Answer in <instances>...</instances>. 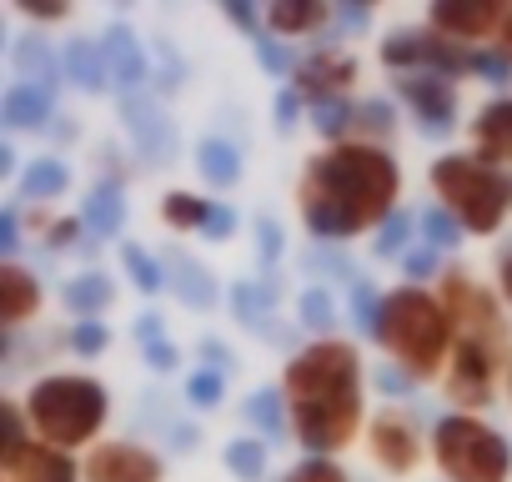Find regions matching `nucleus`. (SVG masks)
I'll use <instances>...</instances> for the list:
<instances>
[{
  "mask_svg": "<svg viewBox=\"0 0 512 482\" xmlns=\"http://www.w3.org/2000/svg\"><path fill=\"white\" fill-rule=\"evenodd\" d=\"M377 61L392 76H417V71L447 76V81L472 76V46H457V41L437 36L432 26H397V31H387L382 46H377Z\"/></svg>",
  "mask_w": 512,
  "mask_h": 482,
  "instance_id": "obj_7",
  "label": "nucleus"
},
{
  "mask_svg": "<svg viewBox=\"0 0 512 482\" xmlns=\"http://www.w3.org/2000/svg\"><path fill=\"white\" fill-rule=\"evenodd\" d=\"M307 111H312V106L302 101V91H297V86H287V91H277V96H272V121H277V131H282V136H287V131H297Z\"/></svg>",
  "mask_w": 512,
  "mask_h": 482,
  "instance_id": "obj_49",
  "label": "nucleus"
},
{
  "mask_svg": "<svg viewBox=\"0 0 512 482\" xmlns=\"http://www.w3.org/2000/svg\"><path fill=\"white\" fill-rule=\"evenodd\" d=\"M16 186H21V201H61L71 191V166L61 156H36L26 161Z\"/></svg>",
  "mask_w": 512,
  "mask_h": 482,
  "instance_id": "obj_30",
  "label": "nucleus"
},
{
  "mask_svg": "<svg viewBox=\"0 0 512 482\" xmlns=\"http://www.w3.org/2000/svg\"><path fill=\"white\" fill-rule=\"evenodd\" d=\"M397 106L387 101V96H367V101H357V136L352 141H367V146H392V136H397Z\"/></svg>",
  "mask_w": 512,
  "mask_h": 482,
  "instance_id": "obj_34",
  "label": "nucleus"
},
{
  "mask_svg": "<svg viewBox=\"0 0 512 482\" xmlns=\"http://www.w3.org/2000/svg\"><path fill=\"white\" fill-rule=\"evenodd\" d=\"M81 226H86V236H96V241H111V236H121V226H126V186L121 181H96L91 191H86V201H81Z\"/></svg>",
  "mask_w": 512,
  "mask_h": 482,
  "instance_id": "obj_26",
  "label": "nucleus"
},
{
  "mask_svg": "<svg viewBox=\"0 0 512 482\" xmlns=\"http://www.w3.org/2000/svg\"><path fill=\"white\" fill-rule=\"evenodd\" d=\"M121 126L146 161H166L176 151V126L166 121L161 101H151V96H121Z\"/></svg>",
  "mask_w": 512,
  "mask_h": 482,
  "instance_id": "obj_17",
  "label": "nucleus"
},
{
  "mask_svg": "<svg viewBox=\"0 0 512 482\" xmlns=\"http://www.w3.org/2000/svg\"><path fill=\"white\" fill-rule=\"evenodd\" d=\"M186 86V61L171 41H156V91L161 96H176Z\"/></svg>",
  "mask_w": 512,
  "mask_h": 482,
  "instance_id": "obj_44",
  "label": "nucleus"
},
{
  "mask_svg": "<svg viewBox=\"0 0 512 482\" xmlns=\"http://www.w3.org/2000/svg\"><path fill=\"white\" fill-rule=\"evenodd\" d=\"M61 66H66V86H76V91H86V96H106V91H111V66H106L101 41L71 36V41L61 46Z\"/></svg>",
  "mask_w": 512,
  "mask_h": 482,
  "instance_id": "obj_25",
  "label": "nucleus"
},
{
  "mask_svg": "<svg viewBox=\"0 0 512 482\" xmlns=\"http://www.w3.org/2000/svg\"><path fill=\"white\" fill-rule=\"evenodd\" d=\"M372 26V6H337V36H357Z\"/></svg>",
  "mask_w": 512,
  "mask_h": 482,
  "instance_id": "obj_59",
  "label": "nucleus"
},
{
  "mask_svg": "<svg viewBox=\"0 0 512 482\" xmlns=\"http://www.w3.org/2000/svg\"><path fill=\"white\" fill-rule=\"evenodd\" d=\"M61 302H66V312L76 317V322H101V312L116 302V282L106 277V272H76L66 287H61Z\"/></svg>",
  "mask_w": 512,
  "mask_h": 482,
  "instance_id": "obj_28",
  "label": "nucleus"
},
{
  "mask_svg": "<svg viewBox=\"0 0 512 482\" xmlns=\"http://www.w3.org/2000/svg\"><path fill=\"white\" fill-rule=\"evenodd\" d=\"M121 267H126V282H131L141 297H161V292H171L166 262H161L156 252H146L141 241H121Z\"/></svg>",
  "mask_w": 512,
  "mask_h": 482,
  "instance_id": "obj_32",
  "label": "nucleus"
},
{
  "mask_svg": "<svg viewBox=\"0 0 512 482\" xmlns=\"http://www.w3.org/2000/svg\"><path fill=\"white\" fill-rule=\"evenodd\" d=\"M251 51H256V61H262V71H267V76H277V81H282V76H297V61H302V56H297L282 36L262 31V36L251 41Z\"/></svg>",
  "mask_w": 512,
  "mask_h": 482,
  "instance_id": "obj_40",
  "label": "nucleus"
},
{
  "mask_svg": "<svg viewBox=\"0 0 512 482\" xmlns=\"http://www.w3.org/2000/svg\"><path fill=\"white\" fill-rule=\"evenodd\" d=\"M241 417L262 432V442H282L292 432V407H287V392L282 387H256L241 402Z\"/></svg>",
  "mask_w": 512,
  "mask_h": 482,
  "instance_id": "obj_29",
  "label": "nucleus"
},
{
  "mask_svg": "<svg viewBox=\"0 0 512 482\" xmlns=\"http://www.w3.org/2000/svg\"><path fill=\"white\" fill-rule=\"evenodd\" d=\"M392 96L412 111V121H417V131H422L427 141L457 131V81L427 76V71H417V76H392Z\"/></svg>",
  "mask_w": 512,
  "mask_h": 482,
  "instance_id": "obj_11",
  "label": "nucleus"
},
{
  "mask_svg": "<svg viewBox=\"0 0 512 482\" xmlns=\"http://www.w3.org/2000/svg\"><path fill=\"white\" fill-rule=\"evenodd\" d=\"M81 231H86L81 216H56V221L41 231V241H46L51 252H66V247H76V241H81Z\"/></svg>",
  "mask_w": 512,
  "mask_h": 482,
  "instance_id": "obj_52",
  "label": "nucleus"
},
{
  "mask_svg": "<svg viewBox=\"0 0 512 482\" xmlns=\"http://www.w3.org/2000/svg\"><path fill=\"white\" fill-rule=\"evenodd\" d=\"M417 231H422V247H432V252H457L462 236H467V226L437 201L417 211Z\"/></svg>",
  "mask_w": 512,
  "mask_h": 482,
  "instance_id": "obj_37",
  "label": "nucleus"
},
{
  "mask_svg": "<svg viewBox=\"0 0 512 482\" xmlns=\"http://www.w3.org/2000/svg\"><path fill=\"white\" fill-rule=\"evenodd\" d=\"M221 16L236 26V31H246L251 41L267 31V11H256V6H246V0H221Z\"/></svg>",
  "mask_w": 512,
  "mask_h": 482,
  "instance_id": "obj_50",
  "label": "nucleus"
},
{
  "mask_svg": "<svg viewBox=\"0 0 512 482\" xmlns=\"http://www.w3.org/2000/svg\"><path fill=\"white\" fill-rule=\"evenodd\" d=\"M226 307H231V317H236L251 337H262L267 347H282V342H287V332H282V322H277L282 287H277V277H272V272H262L256 282H231Z\"/></svg>",
  "mask_w": 512,
  "mask_h": 482,
  "instance_id": "obj_15",
  "label": "nucleus"
},
{
  "mask_svg": "<svg viewBox=\"0 0 512 482\" xmlns=\"http://www.w3.org/2000/svg\"><path fill=\"white\" fill-rule=\"evenodd\" d=\"M287 482H352V477H347V467L337 457H302L287 472Z\"/></svg>",
  "mask_w": 512,
  "mask_h": 482,
  "instance_id": "obj_48",
  "label": "nucleus"
},
{
  "mask_svg": "<svg viewBox=\"0 0 512 482\" xmlns=\"http://www.w3.org/2000/svg\"><path fill=\"white\" fill-rule=\"evenodd\" d=\"M136 337H141V347H151V342H166V322H161L156 312H141V317H136Z\"/></svg>",
  "mask_w": 512,
  "mask_h": 482,
  "instance_id": "obj_60",
  "label": "nucleus"
},
{
  "mask_svg": "<svg viewBox=\"0 0 512 482\" xmlns=\"http://www.w3.org/2000/svg\"><path fill=\"white\" fill-rule=\"evenodd\" d=\"M427 186L472 236H497L512 216V171L487 166L472 151H442L427 166Z\"/></svg>",
  "mask_w": 512,
  "mask_h": 482,
  "instance_id": "obj_5",
  "label": "nucleus"
},
{
  "mask_svg": "<svg viewBox=\"0 0 512 482\" xmlns=\"http://www.w3.org/2000/svg\"><path fill=\"white\" fill-rule=\"evenodd\" d=\"M231 231H236V211H231L226 201H216V211H211V221H206L201 241H231Z\"/></svg>",
  "mask_w": 512,
  "mask_h": 482,
  "instance_id": "obj_58",
  "label": "nucleus"
},
{
  "mask_svg": "<svg viewBox=\"0 0 512 482\" xmlns=\"http://www.w3.org/2000/svg\"><path fill=\"white\" fill-rule=\"evenodd\" d=\"M166 437H171V452H196V442H201V432L191 422H176Z\"/></svg>",
  "mask_w": 512,
  "mask_h": 482,
  "instance_id": "obj_61",
  "label": "nucleus"
},
{
  "mask_svg": "<svg viewBox=\"0 0 512 482\" xmlns=\"http://www.w3.org/2000/svg\"><path fill=\"white\" fill-rule=\"evenodd\" d=\"M31 432L61 452H91L111 417V387L91 372H46L21 397Z\"/></svg>",
  "mask_w": 512,
  "mask_h": 482,
  "instance_id": "obj_4",
  "label": "nucleus"
},
{
  "mask_svg": "<svg viewBox=\"0 0 512 482\" xmlns=\"http://www.w3.org/2000/svg\"><path fill=\"white\" fill-rule=\"evenodd\" d=\"M367 452H372V462L387 477H412L422 467V457H427V442H422L417 417L402 412V407L372 412V422H367Z\"/></svg>",
  "mask_w": 512,
  "mask_h": 482,
  "instance_id": "obj_10",
  "label": "nucleus"
},
{
  "mask_svg": "<svg viewBox=\"0 0 512 482\" xmlns=\"http://www.w3.org/2000/svg\"><path fill=\"white\" fill-rule=\"evenodd\" d=\"M141 357H146V367H151V372H161V377L181 367V352H176V342H171V337H166V342H151V347H141Z\"/></svg>",
  "mask_w": 512,
  "mask_h": 482,
  "instance_id": "obj_57",
  "label": "nucleus"
},
{
  "mask_svg": "<svg viewBox=\"0 0 512 482\" xmlns=\"http://www.w3.org/2000/svg\"><path fill=\"white\" fill-rule=\"evenodd\" d=\"M437 297H442V307L452 312L457 337L482 342V347H492V352L512 357V342H507L512 332H507V312H502V297H497V292H487V287H482V282H472L462 267H452V272H442Z\"/></svg>",
  "mask_w": 512,
  "mask_h": 482,
  "instance_id": "obj_8",
  "label": "nucleus"
},
{
  "mask_svg": "<svg viewBox=\"0 0 512 482\" xmlns=\"http://www.w3.org/2000/svg\"><path fill=\"white\" fill-rule=\"evenodd\" d=\"M507 402H512V362H507Z\"/></svg>",
  "mask_w": 512,
  "mask_h": 482,
  "instance_id": "obj_64",
  "label": "nucleus"
},
{
  "mask_svg": "<svg viewBox=\"0 0 512 482\" xmlns=\"http://www.w3.org/2000/svg\"><path fill=\"white\" fill-rule=\"evenodd\" d=\"M402 196V166L392 146L342 141L322 146L302 161L297 176V211L317 247H342V241L377 231Z\"/></svg>",
  "mask_w": 512,
  "mask_h": 482,
  "instance_id": "obj_1",
  "label": "nucleus"
},
{
  "mask_svg": "<svg viewBox=\"0 0 512 482\" xmlns=\"http://www.w3.org/2000/svg\"><path fill=\"white\" fill-rule=\"evenodd\" d=\"M81 482H166L161 452L131 437H101L81 457Z\"/></svg>",
  "mask_w": 512,
  "mask_h": 482,
  "instance_id": "obj_12",
  "label": "nucleus"
},
{
  "mask_svg": "<svg viewBox=\"0 0 512 482\" xmlns=\"http://www.w3.org/2000/svg\"><path fill=\"white\" fill-rule=\"evenodd\" d=\"M196 352H201V367H211V372H221V377L236 367V352H231L221 337H201V342H196Z\"/></svg>",
  "mask_w": 512,
  "mask_h": 482,
  "instance_id": "obj_53",
  "label": "nucleus"
},
{
  "mask_svg": "<svg viewBox=\"0 0 512 482\" xmlns=\"http://www.w3.org/2000/svg\"><path fill=\"white\" fill-rule=\"evenodd\" d=\"M0 482H81V462L41 437L0 452Z\"/></svg>",
  "mask_w": 512,
  "mask_h": 482,
  "instance_id": "obj_16",
  "label": "nucleus"
},
{
  "mask_svg": "<svg viewBox=\"0 0 512 482\" xmlns=\"http://www.w3.org/2000/svg\"><path fill=\"white\" fill-rule=\"evenodd\" d=\"M307 121H312V131H317L327 146H342V141H352V136H357V101H352V96L317 101V106L307 111Z\"/></svg>",
  "mask_w": 512,
  "mask_h": 482,
  "instance_id": "obj_33",
  "label": "nucleus"
},
{
  "mask_svg": "<svg viewBox=\"0 0 512 482\" xmlns=\"http://www.w3.org/2000/svg\"><path fill=\"white\" fill-rule=\"evenodd\" d=\"M267 31L282 41H312V36L332 31V41H337V6H322V0H277V6H267Z\"/></svg>",
  "mask_w": 512,
  "mask_h": 482,
  "instance_id": "obj_20",
  "label": "nucleus"
},
{
  "mask_svg": "<svg viewBox=\"0 0 512 482\" xmlns=\"http://www.w3.org/2000/svg\"><path fill=\"white\" fill-rule=\"evenodd\" d=\"M101 51H106V66H111V86H116L121 96H141L146 81H151V61H146V51H141V36H136L131 26L111 21V26L101 31Z\"/></svg>",
  "mask_w": 512,
  "mask_h": 482,
  "instance_id": "obj_18",
  "label": "nucleus"
},
{
  "mask_svg": "<svg viewBox=\"0 0 512 482\" xmlns=\"http://www.w3.org/2000/svg\"><path fill=\"white\" fill-rule=\"evenodd\" d=\"M0 176H6V181L16 176V181H21V156H16L11 141H0Z\"/></svg>",
  "mask_w": 512,
  "mask_h": 482,
  "instance_id": "obj_63",
  "label": "nucleus"
},
{
  "mask_svg": "<svg viewBox=\"0 0 512 482\" xmlns=\"http://www.w3.org/2000/svg\"><path fill=\"white\" fill-rule=\"evenodd\" d=\"M287 252V231L277 216H256V257H262V272H272Z\"/></svg>",
  "mask_w": 512,
  "mask_h": 482,
  "instance_id": "obj_45",
  "label": "nucleus"
},
{
  "mask_svg": "<svg viewBox=\"0 0 512 482\" xmlns=\"http://www.w3.org/2000/svg\"><path fill=\"white\" fill-rule=\"evenodd\" d=\"M191 166H196V176H201L211 191H231V186L241 181V171H246L241 146H231L226 136H201L196 151H191Z\"/></svg>",
  "mask_w": 512,
  "mask_h": 482,
  "instance_id": "obj_27",
  "label": "nucleus"
},
{
  "mask_svg": "<svg viewBox=\"0 0 512 482\" xmlns=\"http://www.w3.org/2000/svg\"><path fill=\"white\" fill-rule=\"evenodd\" d=\"M492 277H497V297H502V307H512V236L497 247V257H492Z\"/></svg>",
  "mask_w": 512,
  "mask_h": 482,
  "instance_id": "obj_56",
  "label": "nucleus"
},
{
  "mask_svg": "<svg viewBox=\"0 0 512 482\" xmlns=\"http://www.w3.org/2000/svg\"><path fill=\"white\" fill-rule=\"evenodd\" d=\"M221 402H226V377L211 372V367H196L186 377V407L191 412H216Z\"/></svg>",
  "mask_w": 512,
  "mask_h": 482,
  "instance_id": "obj_41",
  "label": "nucleus"
},
{
  "mask_svg": "<svg viewBox=\"0 0 512 482\" xmlns=\"http://www.w3.org/2000/svg\"><path fill=\"white\" fill-rule=\"evenodd\" d=\"M46 292H41V277L21 262H0V327L11 337L41 312Z\"/></svg>",
  "mask_w": 512,
  "mask_h": 482,
  "instance_id": "obj_21",
  "label": "nucleus"
},
{
  "mask_svg": "<svg viewBox=\"0 0 512 482\" xmlns=\"http://www.w3.org/2000/svg\"><path fill=\"white\" fill-rule=\"evenodd\" d=\"M382 312H387V292H377L367 277L347 292V317H352V327L367 337V342H377L382 337Z\"/></svg>",
  "mask_w": 512,
  "mask_h": 482,
  "instance_id": "obj_38",
  "label": "nucleus"
},
{
  "mask_svg": "<svg viewBox=\"0 0 512 482\" xmlns=\"http://www.w3.org/2000/svg\"><path fill=\"white\" fill-rule=\"evenodd\" d=\"M56 96L51 91H36V86H21L11 81V91L0 96V126H6L11 136L16 131H51L56 126Z\"/></svg>",
  "mask_w": 512,
  "mask_h": 482,
  "instance_id": "obj_24",
  "label": "nucleus"
},
{
  "mask_svg": "<svg viewBox=\"0 0 512 482\" xmlns=\"http://www.w3.org/2000/svg\"><path fill=\"white\" fill-rule=\"evenodd\" d=\"M66 347H71L81 362H96V357L111 347V332H106V322H71V332H66Z\"/></svg>",
  "mask_w": 512,
  "mask_h": 482,
  "instance_id": "obj_43",
  "label": "nucleus"
},
{
  "mask_svg": "<svg viewBox=\"0 0 512 482\" xmlns=\"http://www.w3.org/2000/svg\"><path fill=\"white\" fill-rule=\"evenodd\" d=\"M16 11L26 16V21H66L71 16V6H66V0H16Z\"/></svg>",
  "mask_w": 512,
  "mask_h": 482,
  "instance_id": "obj_54",
  "label": "nucleus"
},
{
  "mask_svg": "<svg viewBox=\"0 0 512 482\" xmlns=\"http://www.w3.org/2000/svg\"><path fill=\"white\" fill-rule=\"evenodd\" d=\"M502 16H507L502 0H432L427 6V26L457 46H472V51L497 41Z\"/></svg>",
  "mask_w": 512,
  "mask_h": 482,
  "instance_id": "obj_13",
  "label": "nucleus"
},
{
  "mask_svg": "<svg viewBox=\"0 0 512 482\" xmlns=\"http://www.w3.org/2000/svg\"><path fill=\"white\" fill-rule=\"evenodd\" d=\"M302 267H307V277H322V282H327V277H347V287H357V282H362V277H357V267H352L342 252H332V247H312V252L302 257ZM322 282H317V287H322Z\"/></svg>",
  "mask_w": 512,
  "mask_h": 482,
  "instance_id": "obj_42",
  "label": "nucleus"
},
{
  "mask_svg": "<svg viewBox=\"0 0 512 482\" xmlns=\"http://www.w3.org/2000/svg\"><path fill=\"white\" fill-rule=\"evenodd\" d=\"M297 327L312 332V342H327V337H332V327H337V302H332L327 287H307V292H302V302H297Z\"/></svg>",
  "mask_w": 512,
  "mask_h": 482,
  "instance_id": "obj_39",
  "label": "nucleus"
},
{
  "mask_svg": "<svg viewBox=\"0 0 512 482\" xmlns=\"http://www.w3.org/2000/svg\"><path fill=\"white\" fill-rule=\"evenodd\" d=\"M377 347L407 377L442 382L447 377V362L457 352V322H452V312L442 307L437 292H427V287H397V292H387Z\"/></svg>",
  "mask_w": 512,
  "mask_h": 482,
  "instance_id": "obj_3",
  "label": "nucleus"
},
{
  "mask_svg": "<svg viewBox=\"0 0 512 482\" xmlns=\"http://www.w3.org/2000/svg\"><path fill=\"white\" fill-rule=\"evenodd\" d=\"M412 231H417V211H407V206H397L382 226H377V241H372V257H382V262H402L417 241H412Z\"/></svg>",
  "mask_w": 512,
  "mask_h": 482,
  "instance_id": "obj_35",
  "label": "nucleus"
},
{
  "mask_svg": "<svg viewBox=\"0 0 512 482\" xmlns=\"http://www.w3.org/2000/svg\"><path fill=\"white\" fill-rule=\"evenodd\" d=\"M472 76H482V81H487V86H497L502 96L512 91V66H507L492 46H477V51H472Z\"/></svg>",
  "mask_w": 512,
  "mask_h": 482,
  "instance_id": "obj_47",
  "label": "nucleus"
},
{
  "mask_svg": "<svg viewBox=\"0 0 512 482\" xmlns=\"http://www.w3.org/2000/svg\"><path fill=\"white\" fill-rule=\"evenodd\" d=\"M11 66H16V81L21 86H36V91H51L66 81V66H61V51H51V41L41 31H26L16 46H11Z\"/></svg>",
  "mask_w": 512,
  "mask_h": 482,
  "instance_id": "obj_23",
  "label": "nucleus"
},
{
  "mask_svg": "<svg viewBox=\"0 0 512 482\" xmlns=\"http://www.w3.org/2000/svg\"><path fill=\"white\" fill-rule=\"evenodd\" d=\"M357 76H362V71H357V56L342 51L337 41H322L317 51H307V56L297 61L292 86L302 91L307 106H317V101H332V96H352Z\"/></svg>",
  "mask_w": 512,
  "mask_h": 482,
  "instance_id": "obj_14",
  "label": "nucleus"
},
{
  "mask_svg": "<svg viewBox=\"0 0 512 482\" xmlns=\"http://www.w3.org/2000/svg\"><path fill=\"white\" fill-rule=\"evenodd\" d=\"M432 462L447 482H507L512 477V442L487 417L442 412L432 422Z\"/></svg>",
  "mask_w": 512,
  "mask_h": 482,
  "instance_id": "obj_6",
  "label": "nucleus"
},
{
  "mask_svg": "<svg viewBox=\"0 0 512 482\" xmlns=\"http://www.w3.org/2000/svg\"><path fill=\"white\" fill-rule=\"evenodd\" d=\"M492 51L512 66V6H507V16H502V31H497V41H492Z\"/></svg>",
  "mask_w": 512,
  "mask_h": 482,
  "instance_id": "obj_62",
  "label": "nucleus"
},
{
  "mask_svg": "<svg viewBox=\"0 0 512 482\" xmlns=\"http://www.w3.org/2000/svg\"><path fill=\"white\" fill-rule=\"evenodd\" d=\"M402 277H407V287H422V282H442V252H432V247H417L402 257Z\"/></svg>",
  "mask_w": 512,
  "mask_h": 482,
  "instance_id": "obj_46",
  "label": "nucleus"
},
{
  "mask_svg": "<svg viewBox=\"0 0 512 482\" xmlns=\"http://www.w3.org/2000/svg\"><path fill=\"white\" fill-rule=\"evenodd\" d=\"M507 362H512V357H502V352H492V347H482V342L457 337V352H452L447 377H442L447 402H452L457 412H472V417H477V412L492 402L497 382H507Z\"/></svg>",
  "mask_w": 512,
  "mask_h": 482,
  "instance_id": "obj_9",
  "label": "nucleus"
},
{
  "mask_svg": "<svg viewBox=\"0 0 512 482\" xmlns=\"http://www.w3.org/2000/svg\"><path fill=\"white\" fill-rule=\"evenodd\" d=\"M211 211H216V201H206V196H196V191H166V196H161V221H166V231H176V236H201L206 221H211Z\"/></svg>",
  "mask_w": 512,
  "mask_h": 482,
  "instance_id": "obj_31",
  "label": "nucleus"
},
{
  "mask_svg": "<svg viewBox=\"0 0 512 482\" xmlns=\"http://www.w3.org/2000/svg\"><path fill=\"white\" fill-rule=\"evenodd\" d=\"M221 467L236 477V482H262L267 477V442L262 437H231L221 447Z\"/></svg>",
  "mask_w": 512,
  "mask_h": 482,
  "instance_id": "obj_36",
  "label": "nucleus"
},
{
  "mask_svg": "<svg viewBox=\"0 0 512 482\" xmlns=\"http://www.w3.org/2000/svg\"><path fill=\"white\" fill-rule=\"evenodd\" d=\"M467 136H472V156H482L487 166L512 171V96H492L467 121Z\"/></svg>",
  "mask_w": 512,
  "mask_h": 482,
  "instance_id": "obj_19",
  "label": "nucleus"
},
{
  "mask_svg": "<svg viewBox=\"0 0 512 482\" xmlns=\"http://www.w3.org/2000/svg\"><path fill=\"white\" fill-rule=\"evenodd\" d=\"M372 382L382 387V397H387V402H402V397H412V392H417V377H407V372H402V367H392V362H387V367H377V372H372Z\"/></svg>",
  "mask_w": 512,
  "mask_h": 482,
  "instance_id": "obj_51",
  "label": "nucleus"
},
{
  "mask_svg": "<svg viewBox=\"0 0 512 482\" xmlns=\"http://www.w3.org/2000/svg\"><path fill=\"white\" fill-rule=\"evenodd\" d=\"M161 262H166V277H171V297H176L181 307H191V312H211V307L221 302L216 272H211V267H201L191 252L171 247Z\"/></svg>",
  "mask_w": 512,
  "mask_h": 482,
  "instance_id": "obj_22",
  "label": "nucleus"
},
{
  "mask_svg": "<svg viewBox=\"0 0 512 482\" xmlns=\"http://www.w3.org/2000/svg\"><path fill=\"white\" fill-rule=\"evenodd\" d=\"M277 387L287 392L292 437L307 447V457H337L357 442L362 422H372L362 397V352L342 337L297 347Z\"/></svg>",
  "mask_w": 512,
  "mask_h": 482,
  "instance_id": "obj_2",
  "label": "nucleus"
},
{
  "mask_svg": "<svg viewBox=\"0 0 512 482\" xmlns=\"http://www.w3.org/2000/svg\"><path fill=\"white\" fill-rule=\"evenodd\" d=\"M0 252H6V262H16V252H21V211H16V201L0 211Z\"/></svg>",
  "mask_w": 512,
  "mask_h": 482,
  "instance_id": "obj_55",
  "label": "nucleus"
}]
</instances>
